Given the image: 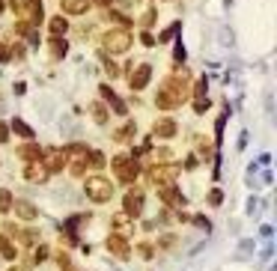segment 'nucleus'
<instances>
[{"label":"nucleus","instance_id":"nucleus-5","mask_svg":"<svg viewBox=\"0 0 277 271\" xmlns=\"http://www.w3.org/2000/svg\"><path fill=\"white\" fill-rule=\"evenodd\" d=\"M176 173H179V167H161V164H155L149 170V182H155V185H173Z\"/></svg>","mask_w":277,"mask_h":271},{"label":"nucleus","instance_id":"nucleus-27","mask_svg":"<svg viewBox=\"0 0 277 271\" xmlns=\"http://www.w3.org/2000/svg\"><path fill=\"white\" fill-rule=\"evenodd\" d=\"M33 260H36V263H42V260H48V248H39V251H36V257H33Z\"/></svg>","mask_w":277,"mask_h":271},{"label":"nucleus","instance_id":"nucleus-26","mask_svg":"<svg viewBox=\"0 0 277 271\" xmlns=\"http://www.w3.org/2000/svg\"><path fill=\"white\" fill-rule=\"evenodd\" d=\"M137 254H140L143 260H152V245H137Z\"/></svg>","mask_w":277,"mask_h":271},{"label":"nucleus","instance_id":"nucleus-7","mask_svg":"<svg viewBox=\"0 0 277 271\" xmlns=\"http://www.w3.org/2000/svg\"><path fill=\"white\" fill-rule=\"evenodd\" d=\"M122 212L128 218H137L143 212V191H128L125 194V203H122Z\"/></svg>","mask_w":277,"mask_h":271},{"label":"nucleus","instance_id":"nucleus-18","mask_svg":"<svg viewBox=\"0 0 277 271\" xmlns=\"http://www.w3.org/2000/svg\"><path fill=\"white\" fill-rule=\"evenodd\" d=\"M0 257L3 260H15V245L9 239H3V236H0Z\"/></svg>","mask_w":277,"mask_h":271},{"label":"nucleus","instance_id":"nucleus-32","mask_svg":"<svg viewBox=\"0 0 277 271\" xmlns=\"http://www.w3.org/2000/svg\"><path fill=\"white\" fill-rule=\"evenodd\" d=\"M0 12H3V3H0Z\"/></svg>","mask_w":277,"mask_h":271},{"label":"nucleus","instance_id":"nucleus-3","mask_svg":"<svg viewBox=\"0 0 277 271\" xmlns=\"http://www.w3.org/2000/svg\"><path fill=\"white\" fill-rule=\"evenodd\" d=\"M104 48H107L110 54H125V51L131 48V36H128V30H110V33L104 36Z\"/></svg>","mask_w":277,"mask_h":271},{"label":"nucleus","instance_id":"nucleus-9","mask_svg":"<svg viewBox=\"0 0 277 271\" xmlns=\"http://www.w3.org/2000/svg\"><path fill=\"white\" fill-rule=\"evenodd\" d=\"M158 197L167 203V206H173V209H182L185 206V197L173 188V185H161V191H158Z\"/></svg>","mask_w":277,"mask_h":271},{"label":"nucleus","instance_id":"nucleus-20","mask_svg":"<svg viewBox=\"0 0 277 271\" xmlns=\"http://www.w3.org/2000/svg\"><path fill=\"white\" fill-rule=\"evenodd\" d=\"M90 110H92V119H95L98 125H104V122H107V110H104V104H92Z\"/></svg>","mask_w":277,"mask_h":271},{"label":"nucleus","instance_id":"nucleus-6","mask_svg":"<svg viewBox=\"0 0 277 271\" xmlns=\"http://www.w3.org/2000/svg\"><path fill=\"white\" fill-rule=\"evenodd\" d=\"M149 78H152V66L149 63H140L134 72H131V78H128V84H131V90L137 92V90H143L146 84H149Z\"/></svg>","mask_w":277,"mask_h":271},{"label":"nucleus","instance_id":"nucleus-1","mask_svg":"<svg viewBox=\"0 0 277 271\" xmlns=\"http://www.w3.org/2000/svg\"><path fill=\"white\" fill-rule=\"evenodd\" d=\"M84 191H87V197H90L92 203H107V200L113 197V185H110L104 176H90L87 185H84Z\"/></svg>","mask_w":277,"mask_h":271},{"label":"nucleus","instance_id":"nucleus-4","mask_svg":"<svg viewBox=\"0 0 277 271\" xmlns=\"http://www.w3.org/2000/svg\"><path fill=\"white\" fill-rule=\"evenodd\" d=\"M42 158H45V161H42V167H45L48 173H60V170L66 167V161H69V155H66L63 149H57V146H54V149H45V152H42Z\"/></svg>","mask_w":277,"mask_h":271},{"label":"nucleus","instance_id":"nucleus-23","mask_svg":"<svg viewBox=\"0 0 277 271\" xmlns=\"http://www.w3.org/2000/svg\"><path fill=\"white\" fill-rule=\"evenodd\" d=\"M51 51H54V57H63V54L69 51V45H66L63 39H54V42H51Z\"/></svg>","mask_w":277,"mask_h":271},{"label":"nucleus","instance_id":"nucleus-31","mask_svg":"<svg viewBox=\"0 0 277 271\" xmlns=\"http://www.w3.org/2000/svg\"><path fill=\"white\" fill-rule=\"evenodd\" d=\"M6 57H9V48H3V45H0V63H3Z\"/></svg>","mask_w":277,"mask_h":271},{"label":"nucleus","instance_id":"nucleus-21","mask_svg":"<svg viewBox=\"0 0 277 271\" xmlns=\"http://www.w3.org/2000/svg\"><path fill=\"white\" fill-rule=\"evenodd\" d=\"M87 164L98 170V167H104L107 161H104V155H101V152H87Z\"/></svg>","mask_w":277,"mask_h":271},{"label":"nucleus","instance_id":"nucleus-25","mask_svg":"<svg viewBox=\"0 0 277 271\" xmlns=\"http://www.w3.org/2000/svg\"><path fill=\"white\" fill-rule=\"evenodd\" d=\"M18 239H21L24 245H33L39 236H36V230H21V233H18Z\"/></svg>","mask_w":277,"mask_h":271},{"label":"nucleus","instance_id":"nucleus-13","mask_svg":"<svg viewBox=\"0 0 277 271\" xmlns=\"http://www.w3.org/2000/svg\"><path fill=\"white\" fill-rule=\"evenodd\" d=\"M60 6H63V12H66V15H81V12H87L90 0H63Z\"/></svg>","mask_w":277,"mask_h":271},{"label":"nucleus","instance_id":"nucleus-24","mask_svg":"<svg viewBox=\"0 0 277 271\" xmlns=\"http://www.w3.org/2000/svg\"><path fill=\"white\" fill-rule=\"evenodd\" d=\"M0 212H12V194L0 191Z\"/></svg>","mask_w":277,"mask_h":271},{"label":"nucleus","instance_id":"nucleus-10","mask_svg":"<svg viewBox=\"0 0 277 271\" xmlns=\"http://www.w3.org/2000/svg\"><path fill=\"white\" fill-rule=\"evenodd\" d=\"M24 179H27V182H39V185H42V182L48 179V170L42 167V161H30V164H27V170H24Z\"/></svg>","mask_w":277,"mask_h":271},{"label":"nucleus","instance_id":"nucleus-22","mask_svg":"<svg viewBox=\"0 0 277 271\" xmlns=\"http://www.w3.org/2000/svg\"><path fill=\"white\" fill-rule=\"evenodd\" d=\"M87 173V155H81L75 164H72V176H84Z\"/></svg>","mask_w":277,"mask_h":271},{"label":"nucleus","instance_id":"nucleus-28","mask_svg":"<svg viewBox=\"0 0 277 271\" xmlns=\"http://www.w3.org/2000/svg\"><path fill=\"white\" fill-rule=\"evenodd\" d=\"M209 203L218 206V203H221V191H212V194H209Z\"/></svg>","mask_w":277,"mask_h":271},{"label":"nucleus","instance_id":"nucleus-17","mask_svg":"<svg viewBox=\"0 0 277 271\" xmlns=\"http://www.w3.org/2000/svg\"><path fill=\"white\" fill-rule=\"evenodd\" d=\"M12 131H15V134H21V137H27V140L33 137V128H30L27 122H21V119H12Z\"/></svg>","mask_w":277,"mask_h":271},{"label":"nucleus","instance_id":"nucleus-15","mask_svg":"<svg viewBox=\"0 0 277 271\" xmlns=\"http://www.w3.org/2000/svg\"><path fill=\"white\" fill-rule=\"evenodd\" d=\"M110 224H113V227L119 230V236H122V239H125V233L131 230V218H128L125 212H119V215H113V218H110Z\"/></svg>","mask_w":277,"mask_h":271},{"label":"nucleus","instance_id":"nucleus-30","mask_svg":"<svg viewBox=\"0 0 277 271\" xmlns=\"http://www.w3.org/2000/svg\"><path fill=\"white\" fill-rule=\"evenodd\" d=\"M107 75H110V78H116V75H119V69H116L113 63H107Z\"/></svg>","mask_w":277,"mask_h":271},{"label":"nucleus","instance_id":"nucleus-11","mask_svg":"<svg viewBox=\"0 0 277 271\" xmlns=\"http://www.w3.org/2000/svg\"><path fill=\"white\" fill-rule=\"evenodd\" d=\"M12 209H15V215L24 218V221H33V218L39 215V209H36L30 200H12Z\"/></svg>","mask_w":277,"mask_h":271},{"label":"nucleus","instance_id":"nucleus-16","mask_svg":"<svg viewBox=\"0 0 277 271\" xmlns=\"http://www.w3.org/2000/svg\"><path fill=\"white\" fill-rule=\"evenodd\" d=\"M134 131H137V128H134V122H125V125H122V128H119V131L113 134V140L125 143V140H131V137H134Z\"/></svg>","mask_w":277,"mask_h":271},{"label":"nucleus","instance_id":"nucleus-33","mask_svg":"<svg viewBox=\"0 0 277 271\" xmlns=\"http://www.w3.org/2000/svg\"><path fill=\"white\" fill-rule=\"evenodd\" d=\"M12 271H21V269H12Z\"/></svg>","mask_w":277,"mask_h":271},{"label":"nucleus","instance_id":"nucleus-12","mask_svg":"<svg viewBox=\"0 0 277 271\" xmlns=\"http://www.w3.org/2000/svg\"><path fill=\"white\" fill-rule=\"evenodd\" d=\"M152 134H155V137H173V134H176V122H173V119H158V122L152 125Z\"/></svg>","mask_w":277,"mask_h":271},{"label":"nucleus","instance_id":"nucleus-2","mask_svg":"<svg viewBox=\"0 0 277 271\" xmlns=\"http://www.w3.org/2000/svg\"><path fill=\"white\" fill-rule=\"evenodd\" d=\"M110 167L116 170L119 182L134 185V179H137V161H134V158H128V155H116V158L110 161Z\"/></svg>","mask_w":277,"mask_h":271},{"label":"nucleus","instance_id":"nucleus-8","mask_svg":"<svg viewBox=\"0 0 277 271\" xmlns=\"http://www.w3.org/2000/svg\"><path fill=\"white\" fill-rule=\"evenodd\" d=\"M104 248H107L116 260H128V257H131V248H128V242H125L122 236H107Z\"/></svg>","mask_w":277,"mask_h":271},{"label":"nucleus","instance_id":"nucleus-14","mask_svg":"<svg viewBox=\"0 0 277 271\" xmlns=\"http://www.w3.org/2000/svg\"><path fill=\"white\" fill-rule=\"evenodd\" d=\"M39 155H42V152H39L36 143H24V146H18V158H24L27 164H30V161H39Z\"/></svg>","mask_w":277,"mask_h":271},{"label":"nucleus","instance_id":"nucleus-29","mask_svg":"<svg viewBox=\"0 0 277 271\" xmlns=\"http://www.w3.org/2000/svg\"><path fill=\"white\" fill-rule=\"evenodd\" d=\"M6 140H9V128L0 122V143H6Z\"/></svg>","mask_w":277,"mask_h":271},{"label":"nucleus","instance_id":"nucleus-19","mask_svg":"<svg viewBox=\"0 0 277 271\" xmlns=\"http://www.w3.org/2000/svg\"><path fill=\"white\" fill-rule=\"evenodd\" d=\"M66 30H69V24H66V18H51V33H54L57 39H60V36H63Z\"/></svg>","mask_w":277,"mask_h":271}]
</instances>
